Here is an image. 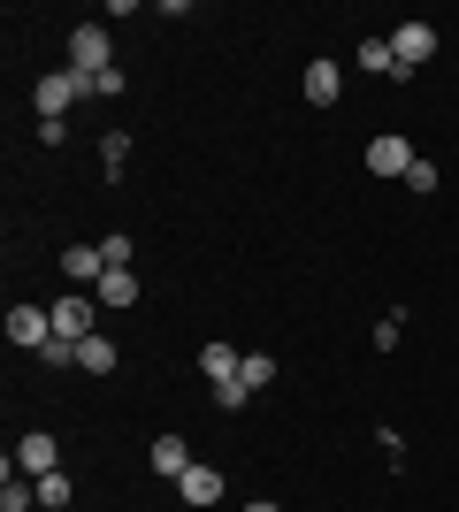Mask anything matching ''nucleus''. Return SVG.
Segmentation results:
<instances>
[{
	"label": "nucleus",
	"instance_id": "obj_1",
	"mask_svg": "<svg viewBox=\"0 0 459 512\" xmlns=\"http://www.w3.org/2000/svg\"><path fill=\"white\" fill-rule=\"evenodd\" d=\"M92 92V77H77V69H54V77H39L31 85V107H39V123H62L69 107Z\"/></svg>",
	"mask_w": 459,
	"mask_h": 512
},
{
	"label": "nucleus",
	"instance_id": "obj_2",
	"mask_svg": "<svg viewBox=\"0 0 459 512\" xmlns=\"http://www.w3.org/2000/svg\"><path fill=\"white\" fill-rule=\"evenodd\" d=\"M46 314H54V337H69V344L100 337V299H92V291H69V299H54Z\"/></svg>",
	"mask_w": 459,
	"mask_h": 512
},
{
	"label": "nucleus",
	"instance_id": "obj_3",
	"mask_svg": "<svg viewBox=\"0 0 459 512\" xmlns=\"http://www.w3.org/2000/svg\"><path fill=\"white\" fill-rule=\"evenodd\" d=\"M69 69H77V77H108L115 69V46H108L100 23H77V31H69Z\"/></svg>",
	"mask_w": 459,
	"mask_h": 512
},
{
	"label": "nucleus",
	"instance_id": "obj_4",
	"mask_svg": "<svg viewBox=\"0 0 459 512\" xmlns=\"http://www.w3.org/2000/svg\"><path fill=\"white\" fill-rule=\"evenodd\" d=\"M391 62H398V77H414L421 62H437V23H398L391 31Z\"/></svg>",
	"mask_w": 459,
	"mask_h": 512
},
{
	"label": "nucleus",
	"instance_id": "obj_5",
	"mask_svg": "<svg viewBox=\"0 0 459 512\" xmlns=\"http://www.w3.org/2000/svg\"><path fill=\"white\" fill-rule=\"evenodd\" d=\"M421 153L406 146V138H398V130H383V138H368V176H398V184H406V169H414Z\"/></svg>",
	"mask_w": 459,
	"mask_h": 512
},
{
	"label": "nucleus",
	"instance_id": "obj_6",
	"mask_svg": "<svg viewBox=\"0 0 459 512\" xmlns=\"http://www.w3.org/2000/svg\"><path fill=\"white\" fill-rule=\"evenodd\" d=\"M8 344L46 352V344H54V314H46V306H8Z\"/></svg>",
	"mask_w": 459,
	"mask_h": 512
},
{
	"label": "nucleus",
	"instance_id": "obj_7",
	"mask_svg": "<svg viewBox=\"0 0 459 512\" xmlns=\"http://www.w3.org/2000/svg\"><path fill=\"white\" fill-rule=\"evenodd\" d=\"M16 467L39 482V474H62V444L46 436V428H31V436H16Z\"/></svg>",
	"mask_w": 459,
	"mask_h": 512
},
{
	"label": "nucleus",
	"instance_id": "obj_8",
	"mask_svg": "<svg viewBox=\"0 0 459 512\" xmlns=\"http://www.w3.org/2000/svg\"><path fill=\"white\" fill-rule=\"evenodd\" d=\"M62 276H69V291H92V283L108 276V253H100V245H69V253H62Z\"/></svg>",
	"mask_w": 459,
	"mask_h": 512
},
{
	"label": "nucleus",
	"instance_id": "obj_9",
	"mask_svg": "<svg viewBox=\"0 0 459 512\" xmlns=\"http://www.w3.org/2000/svg\"><path fill=\"white\" fill-rule=\"evenodd\" d=\"M92 299L108 306V314H123V306H138V268H108V276L92 283Z\"/></svg>",
	"mask_w": 459,
	"mask_h": 512
},
{
	"label": "nucleus",
	"instance_id": "obj_10",
	"mask_svg": "<svg viewBox=\"0 0 459 512\" xmlns=\"http://www.w3.org/2000/svg\"><path fill=\"white\" fill-rule=\"evenodd\" d=\"M199 459H192V444L184 436H153V474H169V482H184Z\"/></svg>",
	"mask_w": 459,
	"mask_h": 512
},
{
	"label": "nucleus",
	"instance_id": "obj_11",
	"mask_svg": "<svg viewBox=\"0 0 459 512\" xmlns=\"http://www.w3.org/2000/svg\"><path fill=\"white\" fill-rule=\"evenodd\" d=\"M31 505H39V482L8 459V467H0V512H31Z\"/></svg>",
	"mask_w": 459,
	"mask_h": 512
},
{
	"label": "nucleus",
	"instance_id": "obj_12",
	"mask_svg": "<svg viewBox=\"0 0 459 512\" xmlns=\"http://www.w3.org/2000/svg\"><path fill=\"white\" fill-rule=\"evenodd\" d=\"M299 92H306V100H314V107H329V100H337V92H345V69H337V62H306Z\"/></svg>",
	"mask_w": 459,
	"mask_h": 512
},
{
	"label": "nucleus",
	"instance_id": "obj_13",
	"mask_svg": "<svg viewBox=\"0 0 459 512\" xmlns=\"http://www.w3.org/2000/svg\"><path fill=\"white\" fill-rule=\"evenodd\" d=\"M199 367H207V383H238V367H245V352H230V344H199Z\"/></svg>",
	"mask_w": 459,
	"mask_h": 512
},
{
	"label": "nucleus",
	"instance_id": "obj_14",
	"mask_svg": "<svg viewBox=\"0 0 459 512\" xmlns=\"http://www.w3.org/2000/svg\"><path fill=\"white\" fill-rule=\"evenodd\" d=\"M77 367H85V375H115V337H108V329L77 344Z\"/></svg>",
	"mask_w": 459,
	"mask_h": 512
},
{
	"label": "nucleus",
	"instance_id": "obj_15",
	"mask_svg": "<svg viewBox=\"0 0 459 512\" xmlns=\"http://www.w3.org/2000/svg\"><path fill=\"white\" fill-rule=\"evenodd\" d=\"M176 490H184V505H215V497H222V474H215V467H192Z\"/></svg>",
	"mask_w": 459,
	"mask_h": 512
},
{
	"label": "nucleus",
	"instance_id": "obj_16",
	"mask_svg": "<svg viewBox=\"0 0 459 512\" xmlns=\"http://www.w3.org/2000/svg\"><path fill=\"white\" fill-rule=\"evenodd\" d=\"M352 62L368 69V77H398V62H391V39H360V54Z\"/></svg>",
	"mask_w": 459,
	"mask_h": 512
},
{
	"label": "nucleus",
	"instance_id": "obj_17",
	"mask_svg": "<svg viewBox=\"0 0 459 512\" xmlns=\"http://www.w3.org/2000/svg\"><path fill=\"white\" fill-rule=\"evenodd\" d=\"M238 383H245V390H268V383H276V360H268V352H245Z\"/></svg>",
	"mask_w": 459,
	"mask_h": 512
},
{
	"label": "nucleus",
	"instance_id": "obj_18",
	"mask_svg": "<svg viewBox=\"0 0 459 512\" xmlns=\"http://www.w3.org/2000/svg\"><path fill=\"white\" fill-rule=\"evenodd\" d=\"M123 161H131V138H123V130H108V138H100V169L123 176Z\"/></svg>",
	"mask_w": 459,
	"mask_h": 512
},
{
	"label": "nucleus",
	"instance_id": "obj_19",
	"mask_svg": "<svg viewBox=\"0 0 459 512\" xmlns=\"http://www.w3.org/2000/svg\"><path fill=\"white\" fill-rule=\"evenodd\" d=\"M39 367H54V375H62V367H77V344H69V337H54V344L39 352Z\"/></svg>",
	"mask_w": 459,
	"mask_h": 512
},
{
	"label": "nucleus",
	"instance_id": "obj_20",
	"mask_svg": "<svg viewBox=\"0 0 459 512\" xmlns=\"http://www.w3.org/2000/svg\"><path fill=\"white\" fill-rule=\"evenodd\" d=\"M39 505H69V474H39Z\"/></svg>",
	"mask_w": 459,
	"mask_h": 512
},
{
	"label": "nucleus",
	"instance_id": "obj_21",
	"mask_svg": "<svg viewBox=\"0 0 459 512\" xmlns=\"http://www.w3.org/2000/svg\"><path fill=\"white\" fill-rule=\"evenodd\" d=\"M406 192L429 199V192H437V169H429V161H414V169H406Z\"/></svg>",
	"mask_w": 459,
	"mask_h": 512
},
{
	"label": "nucleus",
	"instance_id": "obj_22",
	"mask_svg": "<svg viewBox=\"0 0 459 512\" xmlns=\"http://www.w3.org/2000/svg\"><path fill=\"white\" fill-rule=\"evenodd\" d=\"M245 512H284V505H261V497H253V505H245Z\"/></svg>",
	"mask_w": 459,
	"mask_h": 512
}]
</instances>
